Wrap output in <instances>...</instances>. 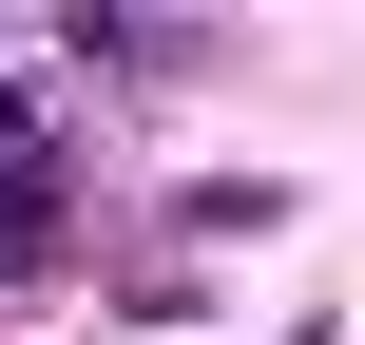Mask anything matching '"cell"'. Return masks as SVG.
Here are the masks:
<instances>
[{"label":"cell","instance_id":"cell-1","mask_svg":"<svg viewBox=\"0 0 365 345\" xmlns=\"http://www.w3.org/2000/svg\"><path fill=\"white\" fill-rule=\"evenodd\" d=\"M173 230H192V250H231V230H289V173H192V192H173Z\"/></svg>","mask_w":365,"mask_h":345}]
</instances>
